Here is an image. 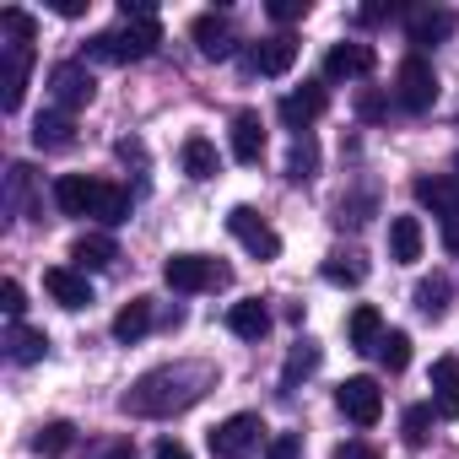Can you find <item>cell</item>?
<instances>
[{"mask_svg":"<svg viewBox=\"0 0 459 459\" xmlns=\"http://www.w3.org/2000/svg\"><path fill=\"white\" fill-rule=\"evenodd\" d=\"M211 384H216V373H211L205 362H173V368L146 373V378L125 394V411H130V416H173V411H189Z\"/></svg>","mask_w":459,"mask_h":459,"instance_id":"6da1fadb","label":"cell"},{"mask_svg":"<svg viewBox=\"0 0 459 459\" xmlns=\"http://www.w3.org/2000/svg\"><path fill=\"white\" fill-rule=\"evenodd\" d=\"M157 44H162V28H157V17H125V28H114V33H98V39H92V60L130 65V60H146V55H157Z\"/></svg>","mask_w":459,"mask_h":459,"instance_id":"7a4b0ae2","label":"cell"},{"mask_svg":"<svg viewBox=\"0 0 459 459\" xmlns=\"http://www.w3.org/2000/svg\"><path fill=\"white\" fill-rule=\"evenodd\" d=\"M416 200L437 216L443 249L459 255V184H454V178H416Z\"/></svg>","mask_w":459,"mask_h":459,"instance_id":"3957f363","label":"cell"},{"mask_svg":"<svg viewBox=\"0 0 459 459\" xmlns=\"http://www.w3.org/2000/svg\"><path fill=\"white\" fill-rule=\"evenodd\" d=\"M394 103L405 114H427L437 103V76H432V65L421 55H405L400 60V71H394Z\"/></svg>","mask_w":459,"mask_h":459,"instance_id":"277c9868","label":"cell"},{"mask_svg":"<svg viewBox=\"0 0 459 459\" xmlns=\"http://www.w3.org/2000/svg\"><path fill=\"white\" fill-rule=\"evenodd\" d=\"M227 233H233L255 260H276V255H281V233H276L260 211H249V205H233V211H227Z\"/></svg>","mask_w":459,"mask_h":459,"instance_id":"5b68a950","label":"cell"},{"mask_svg":"<svg viewBox=\"0 0 459 459\" xmlns=\"http://www.w3.org/2000/svg\"><path fill=\"white\" fill-rule=\"evenodd\" d=\"M162 281L173 292H211V287H227V265H216L205 255H173L162 265Z\"/></svg>","mask_w":459,"mask_h":459,"instance_id":"8992f818","label":"cell"},{"mask_svg":"<svg viewBox=\"0 0 459 459\" xmlns=\"http://www.w3.org/2000/svg\"><path fill=\"white\" fill-rule=\"evenodd\" d=\"M260 432H265V421H260L255 411H238V416H227V421L211 432V454H216V459H249V454L260 448Z\"/></svg>","mask_w":459,"mask_h":459,"instance_id":"52a82bcc","label":"cell"},{"mask_svg":"<svg viewBox=\"0 0 459 459\" xmlns=\"http://www.w3.org/2000/svg\"><path fill=\"white\" fill-rule=\"evenodd\" d=\"M92 92H98V82H92V71H87V65L65 60V65H55V71H49V98H55V108H60V114L87 108V103H92Z\"/></svg>","mask_w":459,"mask_h":459,"instance_id":"ba28073f","label":"cell"},{"mask_svg":"<svg viewBox=\"0 0 459 459\" xmlns=\"http://www.w3.org/2000/svg\"><path fill=\"white\" fill-rule=\"evenodd\" d=\"M335 405H341L346 421H357V427H378V416H384V389H378L373 378H346V384L335 389Z\"/></svg>","mask_w":459,"mask_h":459,"instance_id":"9c48e42d","label":"cell"},{"mask_svg":"<svg viewBox=\"0 0 459 459\" xmlns=\"http://www.w3.org/2000/svg\"><path fill=\"white\" fill-rule=\"evenodd\" d=\"M189 39H195V49H200L205 60H227V55L238 49V33H233V22H227V17H216V12L195 17V22H189Z\"/></svg>","mask_w":459,"mask_h":459,"instance_id":"30bf717a","label":"cell"},{"mask_svg":"<svg viewBox=\"0 0 459 459\" xmlns=\"http://www.w3.org/2000/svg\"><path fill=\"white\" fill-rule=\"evenodd\" d=\"M325 103H330V98H325V87H319V82H303L298 92H287V98H281V108H276V114H281V125H287V130H298V135H303V130L325 114Z\"/></svg>","mask_w":459,"mask_h":459,"instance_id":"8fae6325","label":"cell"},{"mask_svg":"<svg viewBox=\"0 0 459 459\" xmlns=\"http://www.w3.org/2000/svg\"><path fill=\"white\" fill-rule=\"evenodd\" d=\"M44 292H49L60 308H92V281H87V271L49 265V271H44Z\"/></svg>","mask_w":459,"mask_h":459,"instance_id":"7c38bea8","label":"cell"},{"mask_svg":"<svg viewBox=\"0 0 459 459\" xmlns=\"http://www.w3.org/2000/svg\"><path fill=\"white\" fill-rule=\"evenodd\" d=\"M454 28H459V17H454L448 6H421V12H411V17H405V33H411V44H416V49L454 39Z\"/></svg>","mask_w":459,"mask_h":459,"instance_id":"4fadbf2b","label":"cell"},{"mask_svg":"<svg viewBox=\"0 0 459 459\" xmlns=\"http://www.w3.org/2000/svg\"><path fill=\"white\" fill-rule=\"evenodd\" d=\"M28 71H33V49L12 44L6 65H0V108H6V114H17V108H22V92H28Z\"/></svg>","mask_w":459,"mask_h":459,"instance_id":"5bb4252c","label":"cell"},{"mask_svg":"<svg viewBox=\"0 0 459 459\" xmlns=\"http://www.w3.org/2000/svg\"><path fill=\"white\" fill-rule=\"evenodd\" d=\"M98 189H103V178L65 173V178H55V205H60L65 216H92V205H98Z\"/></svg>","mask_w":459,"mask_h":459,"instance_id":"9a60e30c","label":"cell"},{"mask_svg":"<svg viewBox=\"0 0 459 459\" xmlns=\"http://www.w3.org/2000/svg\"><path fill=\"white\" fill-rule=\"evenodd\" d=\"M227 141H233V157H238V162H260V157H265V125H260V114H255V108H238Z\"/></svg>","mask_w":459,"mask_h":459,"instance_id":"2e32d148","label":"cell"},{"mask_svg":"<svg viewBox=\"0 0 459 459\" xmlns=\"http://www.w3.org/2000/svg\"><path fill=\"white\" fill-rule=\"evenodd\" d=\"M432 405L443 421H459V357L432 362Z\"/></svg>","mask_w":459,"mask_h":459,"instance_id":"e0dca14e","label":"cell"},{"mask_svg":"<svg viewBox=\"0 0 459 459\" xmlns=\"http://www.w3.org/2000/svg\"><path fill=\"white\" fill-rule=\"evenodd\" d=\"M298 49H303V44H298L292 33H276V39H265V44L255 49V60H249V65H255L260 76H287V71L298 65Z\"/></svg>","mask_w":459,"mask_h":459,"instance_id":"ac0fdd59","label":"cell"},{"mask_svg":"<svg viewBox=\"0 0 459 459\" xmlns=\"http://www.w3.org/2000/svg\"><path fill=\"white\" fill-rule=\"evenodd\" d=\"M0 346H6V357H12L17 368H33V362H44V357H49V335H44V330H33V325H12Z\"/></svg>","mask_w":459,"mask_h":459,"instance_id":"d6986e66","label":"cell"},{"mask_svg":"<svg viewBox=\"0 0 459 459\" xmlns=\"http://www.w3.org/2000/svg\"><path fill=\"white\" fill-rule=\"evenodd\" d=\"M373 71V49L368 44H335L325 55V76L330 82H351V76H368Z\"/></svg>","mask_w":459,"mask_h":459,"instance_id":"ffe728a7","label":"cell"},{"mask_svg":"<svg viewBox=\"0 0 459 459\" xmlns=\"http://www.w3.org/2000/svg\"><path fill=\"white\" fill-rule=\"evenodd\" d=\"M227 330H233V335H244V341H260V335L271 330V308H265L260 298H244V303H233V308H227Z\"/></svg>","mask_w":459,"mask_h":459,"instance_id":"44dd1931","label":"cell"},{"mask_svg":"<svg viewBox=\"0 0 459 459\" xmlns=\"http://www.w3.org/2000/svg\"><path fill=\"white\" fill-rule=\"evenodd\" d=\"M71 260H76L82 271H108V265L119 260V244H114L108 233H87V238H76Z\"/></svg>","mask_w":459,"mask_h":459,"instance_id":"7402d4cb","label":"cell"},{"mask_svg":"<svg viewBox=\"0 0 459 459\" xmlns=\"http://www.w3.org/2000/svg\"><path fill=\"white\" fill-rule=\"evenodd\" d=\"M389 255H394L400 265L421 260V221H416V216H394V221H389Z\"/></svg>","mask_w":459,"mask_h":459,"instance_id":"603a6c76","label":"cell"},{"mask_svg":"<svg viewBox=\"0 0 459 459\" xmlns=\"http://www.w3.org/2000/svg\"><path fill=\"white\" fill-rule=\"evenodd\" d=\"M33 141H39L44 152H65V146L76 141L71 114H60V108H55V114H39V119H33Z\"/></svg>","mask_w":459,"mask_h":459,"instance_id":"cb8c5ba5","label":"cell"},{"mask_svg":"<svg viewBox=\"0 0 459 459\" xmlns=\"http://www.w3.org/2000/svg\"><path fill=\"white\" fill-rule=\"evenodd\" d=\"M178 157H184V173H189L195 184H205V178H216V168H221V157H216V146H211L205 135H189Z\"/></svg>","mask_w":459,"mask_h":459,"instance_id":"d4e9b609","label":"cell"},{"mask_svg":"<svg viewBox=\"0 0 459 459\" xmlns=\"http://www.w3.org/2000/svg\"><path fill=\"white\" fill-rule=\"evenodd\" d=\"M152 330V298H135V303H125L119 314H114V341H141Z\"/></svg>","mask_w":459,"mask_h":459,"instance_id":"484cf974","label":"cell"},{"mask_svg":"<svg viewBox=\"0 0 459 459\" xmlns=\"http://www.w3.org/2000/svg\"><path fill=\"white\" fill-rule=\"evenodd\" d=\"M346 335H351V346H357V351H373V346L384 341V319H378V308H368V303H362V308L351 314Z\"/></svg>","mask_w":459,"mask_h":459,"instance_id":"4316f807","label":"cell"},{"mask_svg":"<svg viewBox=\"0 0 459 459\" xmlns=\"http://www.w3.org/2000/svg\"><path fill=\"white\" fill-rule=\"evenodd\" d=\"M416 308L427 319H443L448 314V276H421L416 281Z\"/></svg>","mask_w":459,"mask_h":459,"instance_id":"83f0119b","label":"cell"},{"mask_svg":"<svg viewBox=\"0 0 459 459\" xmlns=\"http://www.w3.org/2000/svg\"><path fill=\"white\" fill-rule=\"evenodd\" d=\"M314 168H319V146H314L308 135H298V141H292V157H287V178H292V184H308Z\"/></svg>","mask_w":459,"mask_h":459,"instance_id":"f1b7e54d","label":"cell"},{"mask_svg":"<svg viewBox=\"0 0 459 459\" xmlns=\"http://www.w3.org/2000/svg\"><path fill=\"white\" fill-rule=\"evenodd\" d=\"M92 216H98V221H108V227H114V221H125V216H130V189H119V184H103V189H98V205H92Z\"/></svg>","mask_w":459,"mask_h":459,"instance_id":"f546056e","label":"cell"},{"mask_svg":"<svg viewBox=\"0 0 459 459\" xmlns=\"http://www.w3.org/2000/svg\"><path fill=\"white\" fill-rule=\"evenodd\" d=\"M373 351H378V362H384L389 373H405V362H411V335H405V330H384V341H378Z\"/></svg>","mask_w":459,"mask_h":459,"instance_id":"4dcf8cb0","label":"cell"},{"mask_svg":"<svg viewBox=\"0 0 459 459\" xmlns=\"http://www.w3.org/2000/svg\"><path fill=\"white\" fill-rule=\"evenodd\" d=\"M362 276H368V265L357 255H330L325 260V281H335V287H357Z\"/></svg>","mask_w":459,"mask_h":459,"instance_id":"1f68e13d","label":"cell"},{"mask_svg":"<svg viewBox=\"0 0 459 459\" xmlns=\"http://www.w3.org/2000/svg\"><path fill=\"white\" fill-rule=\"evenodd\" d=\"M71 443H76V427H71V421H49V427H39V437H33L39 454H65Z\"/></svg>","mask_w":459,"mask_h":459,"instance_id":"d6a6232c","label":"cell"},{"mask_svg":"<svg viewBox=\"0 0 459 459\" xmlns=\"http://www.w3.org/2000/svg\"><path fill=\"white\" fill-rule=\"evenodd\" d=\"M0 28H6L22 49H33V39H39V22H33L28 12H17V6H12V12H0Z\"/></svg>","mask_w":459,"mask_h":459,"instance_id":"836d02e7","label":"cell"},{"mask_svg":"<svg viewBox=\"0 0 459 459\" xmlns=\"http://www.w3.org/2000/svg\"><path fill=\"white\" fill-rule=\"evenodd\" d=\"M314 368H319V346H308V341H303V346H292V357H287V373H281V378H287V384H298V378H303V373H314Z\"/></svg>","mask_w":459,"mask_h":459,"instance_id":"e575fe53","label":"cell"},{"mask_svg":"<svg viewBox=\"0 0 459 459\" xmlns=\"http://www.w3.org/2000/svg\"><path fill=\"white\" fill-rule=\"evenodd\" d=\"M427 427H432V405H411V411H405V443L421 448V443H427Z\"/></svg>","mask_w":459,"mask_h":459,"instance_id":"d590c367","label":"cell"},{"mask_svg":"<svg viewBox=\"0 0 459 459\" xmlns=\"http://www.w3.org/2000/svg\"><path fill=\"white\" fill-rule=\"evenodd\" d=\"M265 459H303V437L298 432H276L265 443Z\"/></svg>","mask_w":459,"mask_h":459,"instance_id":"8d00e7d4","label":"cell"},{"mask_svg":"<svg viewBox=\"0 0 459 459\" xmlns=\"http://www.w3.org/2000/svg\"><path fill=\"white\" fill-rule=\"evenodd\" d=\"M0 308L12 314V325H22V308H28V292H22V281H0Z\"/></svg>","mask_w":459,"mask_h":459,"instance_id":"74e56055","label":"cell"},{"mask_svg":"<svg viewBox=\"0 0 459 459\" xmlns=\"http://www.w3.org/2000/svg\"><path fill=\"white\" fill-rule=\"evenodd\" d=\"M271 22H298V17H308V0H271Z\"/></svg>","mask_w":459,"mask_h":459,"instance_id":"f35d334b","label":"cell"},{"mask_svg":"<svg viewBox=\"0 0 459 459\" xmlns=\"http://www.w3.org/2000/svg\"><path fill=\"white\" fill-rule=\"evenodd\" d=\"M152 459H189V448H184V443H173V437H162V443L152 448Z\"/></svg>","mask_w":459,"mask_h":459,"instance_id":"ab89813d","label":"cell"},{"mask_svg":"<svg viewBox=\"0 0 459 459\" xmlns=\"http://www.w3.org/2000/svg\"><path fill=\"white\" fill-rule=\"evenodd\" d=\"M357 108H362V119H378V114H384V98H378V92H362Z\"/></svg>","mask_w":459,"mask_h":459,"instance_id":"60d3db41","label":"cell"},{"mask_svg":"<svg viewBox=\"0 0 459 459\" xmlns=\"http://www.w3.org/2000/svg\"><path fill=\"white\" fill-rule=\"evenodd\" d=\"M335 459H378V454H373L368 443H341V448H335Z\"/></svg>","mask_w":459,"mask_h":459,"instance_id":"b9f144b4","label":"cell"},{"mask_svg":"<svg viewBox=\"0 0 459 459\" xmlns=\"http://www.w3.org/2000/svg\"><path fill=\"white\" fill-rule=\"evenodd\" d=\"M119 157H125V162H146V152H141V141H119Z\"/></svg>","mask_w":459,"mask_h":459,"instance_id":"7bdbcfd3","label":"cell"},{"mask_svg":"<svg viewBox=\"0 0 459 459\" xmlns=\"http://www.w3.org/2000/svg\"><path fill=\"white\" fill-rule=\"evenodd\" d=\"M55 12H60V17H71V22H76V17H82V12H87V6H82V0H55Z\"/></svg>","mask_w":459,"mask_h":459,"instance_id":"ee69618b","label":"cell"},{"mask_svg":"<svg viewBox=\"0 0 459 459\" xmlns=\"http://www.w3.org/2000/svg\"><path fill=\"white\" fill-rule=\"evenodd\" d=\"M108 459H135V443H114V448H108Z\"/></svg>","mask_w":459,"mask_h":459,"instance_id":"f6af8a7d","label":"cell"},{"mask_svg":"<svg viewBox=\"0 0 459 459\" xmlns=\"http://www.w3.org/2000/svg\"><path fill=\"white\" fill-rule=\"evenodd\" d=\"M454 184H459V157H454Z\"/></svg>","mask_w":459,"mask_h":459,"instance_id":"bcb514c9","label":"cell"}]
</instances>
